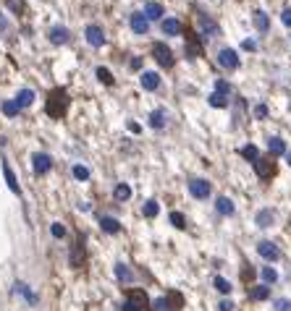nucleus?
I'll list each match as a JSON object with an SVG mask.
<instances>
[{
    "instance_id": "nucleus-23",
    "label": "nucleus",
    "mask_w": 291,
    "mask_h": 311,
    "mask_svg": "<svg viewBox=\"0 0 291 311\" xmlns=\"http://www.w3.org/2000/svg\"><path fill=\"white\" fill-rule=\"evenodd\" d=\"M3 175H6V183H8V189L13 191V194H21V189H19V181H16V175H13V170L8 167V162H3Z\"/></svg>"
},
{
    "instance_id": "nucleus-6",
    "label": "nucleus",
    "mask_w": 291,
    "mask_h": 311,
    "mask_svg": "<svg viewBox=\"0 0 291 311\" xmlns=\"http://www.w3.org/2000/svg\"><path fill=\"white\" fill-rule=\"evenodd\" d=\"M252 165H254V173H257L260 178H263V181H270V178H273V173H275V165H273V160H270V157H257Z\"/></svg>"
},
{
    "instance_id": "nucleus-1",
    "label": "nucleus",
    "mask_w": 291,
    "mask_h": 311,
    "mask_svg": "<svg viewBox=\"0 0 291 311\" xmlns=\"http://www.w3.org/2000/svg\"><path fill=\"white\" fill-rule=\"evenodd\" d=\"M68 110V95L66 89H53L48 97V115L50 118H63Z\"/></svg>"
},
{
    "instance_id": "nucleus-31",
    "label": "nucleus",
    "mask_w": 291,
    "mask_h": 311,
    "mask_svg": "<svg viewBox=\"0 0 291 311\" xmlns=\"http://www.w3.org/2000/svg\"><path fill=\"white\" fill-rule=\"evenodd\" d=\"M19 110H21V107L16 105V100H6V102H3V113H6L8 118H16Z\"/></svg>"
},
{
    "instance_id": "nucleus-3",
    "label": "nucleus",
    "mask_w": 291,
    "mask_h": 311,
    "mask_svg": "<svg viewBox=\"0 0 291 311\" xmlns=\"http://www.w3.org/2000/svg\"><path fill=\"white\" fill-rule=\"evenodd\" d=\"M126 303L134 306L136 311H144V308L150 306V298H147V293H144L142 288H131V290L126 293Z\"/></svg>"
},
{
    "instance_id": "nucleus-48",
    "label": "nucleus",
    "mask_w": 291,
    "mask_h": 311,
    "mask_svg": "<svg viewBox=\"0 0 291 311\" xmlns=\"http://www.w3.org/2000/svg\"><path fill=\"white\" fill-rule=\"evenodd\" d=\"M6 29H8V21H6V16H3V13H0V34H3Z\"/></svg>"
},
{
    "instance_id": "nucleus-47",
    "label": "nucleus",
    "mask_w": 291,
    "mask_h": 311,
    "mask_svg": "<svg viewBox=\"0 0 291 311\" xmlns=\"http://www.w3.org/2000/svg\"><path fill=\"white\" fill-rule=\"evenodd\" d=\"M241 48H244V50H257V45H254V39H244Z\"/></svg>"
},
{
    "instance_id": "nucleus-2",
    "label": "nucleus",
    "mask_w": 291,
    "mask_h": 311,
    "mask_svg": "<svg viewBox=\"0 0 291 311\" xmlns=\"http://www.w3.org/2000/svg\"><path fill=\"white\" fill-rule=\"evenodd\" d=\"M152 55H155V60H158L163 68H171V66L176 63V58H173L171 48H165L163 42H155V45H152Z\"/></svg>"
},
{
    "instance_id": "nucleus-15",
    "label": "nucleus",
    "mask_w": 291,
    "mask_h": 311,
    "mask_svg": "<svg viewBox=\"0 0 291 311\" xmlns=\"http://www.w3.org/2000/svg\"><path fill=\"white\" fill-rule=\"evenodd\" d=\"M160 29H163V34H168V37H178L184 32V26H181L178 19H163Z\"/></svg>"
},
{
    "instance_id": "nucleus-39",
    "label": "nucleus",
    "mask_w": 291,
    "mask_h": 311,
    "mask_svg": "<svg viewBox=\"0 0 291 311\" xmlns=\"http://www.w3.org/2000/svg\"><path fill=\"white\" fill-rule=\"evenodd\" d=\"M171 223H173V228H187V217L181 212H171Z\"/></svg>"
},
{
    "instance_id": "nucleus-34",
    "label": "nucleus",
    "mask_w": 291,
    "mask_h": 311,
    "mask_svg": "<svg viewBox=\"0 0 291 311\" xmlns=\"http://www.w3.org/2000/svg\"><path fill=\"white\" fill-rule=\"evenodd\" d=\"M142 212H144V217H158V212H160V204H158V201H152V199H150V201H144V209H142Z\"/></svg>"
},
{
    "instance_id": "nucleus-46",
    "label": "nucleus",
    "mask_w": 291,
    "mask_h": 311,
    "mask_svg": "<svg viewBox=\"0 0 291 311\" xmlns=\"http://www.w3.org/2000/svg\"><path fill=\"white\" fill-rule=\"evenodd\" d=\"M281 21H283L286 26H291V8H286V11L281 13Z\"/></svg>"
},
{
    "instance_id": "nucleus-21",
    "label": "nucleus",
    "mask_w": 291,
    "mask_h": 311,
    "mask_svg": "<svg viewBox=\"0 0 291 311\" xmlns=\"http://www.w3.org/2000/svg\"><path fill=\"white\" fill-rule=\"evenodd\" d=\"M268 152H270V157H278V154H286V144H283V139H278V136H270V139H268Z\"/></svg>"
},
{
    "instance_id": "nucleus-26",
    "label": "nucleus",
    "mask_w": 291,
    "mask_h": 311,
    "mask_svg": "<svg viewBox=\"0 0 291 311\" xmlns=\"http://www.w3.org/2000/svg\"><path fill=\"white\" fill-rule=\"evenodd\" d=\"M113 196H116V201H129V199H131V186L118 183L116 189H113Z\"/></svg>"
},
{
    "instance_id": "nucleus-10",
    "label": "nucleus",
    "mask_w": 291,
    "mask_h": 311,
    "mask_svg": "<svg viewBox=\"0 0 291 311\" xmlns=\"http://www.w3.org/2000/svg\"><path fill=\"white\" fill-rule=\"evenodd\" d=\"M84 37H87V42L92 45V48H102V45H105V34H102V29H100V26H95V24H89V26L84 29Z\"/></svg>"
},
{
    "instance_id": "nucleus-14",
    "label": "nucleus",
    "mask_w": 291,
    "mask_h": 311,
    "mask_svg": "<svg viewBox=\"0 0 291 311\" xmlns=\"http://www.w3.org/2000/svg\"><path fill=\"white\" fill-rule=\"evenodd\" d=\"M139 81H142V89H147V92H155V89L160 86V76H158L155 71H144V73L139 76Z\"/></svg>"
},
{
    "instance_id": "nucleus-9",
    "label": "nucleus",
    "mask_w": 291,
    "mask_h": 311,
    "mask_svg": "<svg viewBox=\"0 0 291 311\" xmlns=\"http://www.w3.org/2000/svg\"><path fill=\"white\" fill-rule=\"evenodd\" d=\"M202 55V39L197 37V32L187 29V58H200Z\"/></svg>"
},
{
    "instance_id": "nucleus-8",
    "label": "nucleus",
    "mask_w": 291,
    "mask_h": 311,
    "mask_svg": "<svg viewBox=\"0 0 291 311\" xmlns=\"http://www.w3.org/2000/svg\"><path fill=\"white\" fill-rule=\"evenodd\" d=\"M218 63H221L223 68H228V71H236V68H239V55H236V50L223 48V50L218 53Z\"/></svg>"
},
{
    "instance_id": "nucleus-41",
    "label": "nucleus",
    "mask_w": 291,
    "mask_h": 311,
    "mask_svg": "<svg viewBox=\"0 0 291 311\" xmlns=\"http://www.w3.org/2000/svg\"><path fill=\"white\" fill-rule=\"evenodd\" d=\"M152 311H171L168 298H155V301H152Z\"/></svg>"
},
{
    "instance_id": "nucleus-11",
    "label": "nucleus",
    "mask_w": 291,
    "mask_h": 311,
    "mask_svg": "<svg viewBox=\"0 0 291 311\" xmlns=\"http://www.w3.org/2000/svg\"><path fill=\"white\" fill-rule=\"evenodd\" d=\"M131 29H134V34H147L150 32V19L144 13H131Z\"/></svg>"
},
{
    "instance_id": "nucleus-13",
    "label": "nucleus",
    "mask_w": 291,
    "mask_h": 311,
    "mask_svg": "<svg viewBox=\"0 0 291 311\" xmlns=\"http://www.w3.org/2000/svg\"><path fill=\"white\" fill-rule=\"evenodd\" d=\"M48 39H50L53 45H66V42L71 39V34H68L66 26H53L50 32H48Z\"/></svg>"
},
{
    "instance_id": "nucleus-12",
    "label": "nucleus",
    "mask_w": 291,
    "mask_h": 311,
    "mask_svg": "<svg viewBox=\"0 0 291 311\" xmlns=\"http://www.w3.org/2000/svg\"><path fill=\"white\" fill-rule=\"evenodd\" d=\"M68 261H71V267H82V264H84V243H82V238L71 246Z\"/></svg>"
},
{
    "instance_id": "nucleus-42",
    "label": "nucleus",
    "mask_w": 291,
    "mask_h": 311,
    "mask_svg": "<svg viewBox=\"0 0 291 311\" xmlns=\"http://www.w3.org/2000/svg\"><path fill=\"white\" fill-rule=\"evenodd\" d=\"M50 233H53V238H66V228L60 225V223H53Z\"/></svg>"
},
{
    "instance_id": "nucleus-7",
    "label": "nucleus",
    "mask_w": 291,
    "mask_h": 311,
    "mask_svg": "<svg viewBox=\"0 0 291 311\" xmlns=\"http://www.w3.org/2000/svg\"><path fill=\"white\" fill-rule=\"evenodd\" d=\"M32 167H34V173H37V175L50 173V167H53L50 154H45V152H37V154H32Z\"/></svg>"
},
{
    "instance_id": "nucleus-16",
    "label": "nucleus",
    "mask_w": 291,
    "mask_h": 311,
    "mask_svg": "<svg viewBox=\"0 0 291 311\" xmlns=\"http://www.w3.org/2000/svg\"><path fill=\"white\" fill-rule=\"evenodd\" d=\"M100 228H102V233H108V236H116V233H121V223L116 220V217H100Z\"/></svg>"
},
{
    "instance_id": "nucleus-5",
    "label": "nucleus",
    "mask_w": 291,
    "mask_h": 311,
    "mask_svg": "<svg viewBox=\"0 0 291 311\" xmlns=\"http://www.w3.org/2000/svg\"><path fill=\"white\" fill-rule=\"evenodd\" d=\"M210 183L205 181V178H192L189 181V194L194 196V199H200V201H205L207 196H210Z\"/></svg>"
},
{
    "instance_id": "nucleus-44",
    "label": "nucleus",
    "mask_w": 291,
    "mask_h": 311,
    "mask_svg": "<svg viewBox=\"0 0 291 311\" xmlns=\"http://www.w3.org/2000/svg\"><path fill=\"white\" fill-rule=\"evenodd\" d=\"M265 115H268V107H265V105H257V107H254V118L263 120Z\"/></svg>"
},
{
    "instance_id": "nucleus-49",
    "label": "nucleus",
    "mask_w": 291,
    "mask_h": 311,
    "mask_svg": "<svg viewBox=\"0 0 291 311\" xmlns=\"http://www.w3.org/2000/svg\"><path fill=\"white\" fill-rule=\"evenodd\" d=\"M286 162H288V165H291V149H288V152H286Z\"/></svg>"
},
{
    "instance_id": "nucleus-29",
    "label": "nucleus",
    "mask_w": 291,
    "mask_h": 311,
    "mask_svg": "<svg viewBox=\"0 0 291 311\" xmlns=\"http://www.w3.org/2000/svg\"><path fill=\"white\" fill-rule=\"evenodd\" d=\"M212 285H215V290H218V293H223V295H228V293H231V288H234V285L228 283L226 277H221V275H218L215 280H212Z\"/></svg>"
},
{
    "instance_id": "nucleus-40",
    "label": "nucleus",
    "mask_w": 291,
    "mask_h": 311,
    "mask_svg": "<svg viewBox=\"0 0 291 311\" xmlns=\"http://www.w3.org/2000/svg\"><path fill=\"white\" fill-rule=\"evenodd\" d=\"M273 308L275 311H291V301L288 298H275L273 301Z\"/></svg>"
},
{
    "instance_id": "nucleus-18",
    "label": "nucleus",
    "mask_w": 291,
    "mask_h": 311,
    "mask_svg": "<svg viewBox=\"0 0 291 311\" xmlns=\"http://www.w3.org/2000/svg\"><path fill=\"white\" fill-rule=\"evenodd\" d=\"M254 223H257V228H270V225L275 223L273 209H260V212L254 214Z\"/></svg>"
},
{
    "instance_id": "nucleus-28",
    "label": "nucleus",
    "mask_w": 291,
    "mask_h": 311,
    "mask_svg": "<svg viewBox=\"0 0 291 311\" xmlns=\"http://www.w3.org/2000/svg\"><path fill=\"white\" fill-rule=\"evenodd\" d=\"M260 277H263V283H265V285H273L275 280H278V272H275V270L270 267V264H268V267L260 270Z\"/></svg>"
},
{
    "instance_id": "nucleus-24",
    "label": "nucleus",
    "mask_w": 291,
    "mask_h": 311,
    "mask_svg": "<svg viewBox=\"0 0 291 311\" xmlns=\"http://www.w3.org/2000/svg\"><path fill=\"white\" fill-rule=\"evenodd\" d=\"M165 118H168V115H165V110H152V113H150V120H147V123H150V128L160 131V128L165 126Z\"/></svg>"
},
{
    "instance_id": "nucleus-30",
    "label": "nucleus",
    "mask_w": 291,
    "mask_h": 311,
    "mask_svg": "<svg viewBox=\"0 0 291 311\" xmlns=\"http://www.w3.org/2000/svg\"><path fill=\"white\" fill-rule=\"evenodd\" d=\"M16 293H21L29 303H37V295H34L32 290H29V285H26V283H16Z\"/></svg>"
},
{
    "instance_id": "nucleus-36",
    "label": "nucleus",
    "mask_w": 291,
    "mask_h": 311,
    "mask_svg": "<svg viewBox=\"0 0 291 311\" xmlns=\"http://www.w3.org/2000/svg\"><path fill=\"white\" fill-rule=\"evenodd\" d=\"M241 157H247L249 162H254V160L260 157V152H257V147H254V144H247V147L241 149Z\"/></svg>"
},
{
    "instance_id": "nucleus-38",
    "label": "nucleus",
    "mask_w": 291,
    "mask_h": 311,
    "mask_svg": "<svg viewBox=\"0 0 291 311\" xmlns=\"http://www.w3.org/2000/svg\"><path fill=\"white\" fill-rule=\"evenodd\" d=\"M215 92H218V95H223V97H228V95H231V86H228L226 79H218L215 81Z\"/></svg>"
},
{
    "instance_id": "nucleus-43",
    "label": "nucleus",
    "mask_w": 291,
    "mask_h": 311,
    "mask_svg": "<svg viewBox=\"0 0 291 311\" xmlns=\"http://www.w3.org/2000/svg\"><path fill=\"white\" fill-rule=\"evenodd\" d=\"M218 308H221V311H234V301H231V298H223V301L218 303Z\"/></svg>"
},
{
    "instance_id": "nucleus-20",
    "label": "nucleus",
    "mask_w": 291,
    "mask_h": 311,
    "mask_svg": "<svg viewBox=\"0 0 291 311\" xmlns=\"http://www.w3.org/2000/svg\"><path fill=\"white\" fill-rule=\"evenodd\" d=\"M163 6L160 3H155V0H150V3L144 6V16L150 19V21H158V19H163Z\"/></svg>"
},
{
    "instance_id": "nucleus-25",
    "label": "nucleus",
    "mask_w": 291,
    "mask_h": 311,
    "mask_svg": "<svg viewBox=\"0 0 291 311\" xmlns=\"http://www.w3.org/2000/svg\"><path fill=\"white\" fill-rule=\"evenodd\" d=\"M268 295H270V285H265V283H263V285H254V288L249 290V298H252V301H265Z\"/></svg>"
},
{
    "instance_id": "nucleus-19",
    "label": "nucleus",
    "mask_w": 291,
    "mask_h": 311,
    "mask_svg": "<svg viewBox=\"0 0 291 311\" xmlns=\"http://www.w3.org/2000/svg\"><path fill=\"white\" fill-rule=\"evenodd\" d=\"M215 209H218V214H223V217H228V214H234V201L228 199V196H218L215 199Z\"/></svg>"
},
{
    "instance_id": "nucleus-37",
    "label": "nucleus",
    "mask_w": 291,
    "mask_h": 311,
    "mask_svg": "<svg viewBox=\"0 0 291 311\" xmlns=\"http://www.w3.org/2000/svg\"><path fill=\"white\" fill-rule=\"evenodd\" d=\"M95 73H97V79H100L102 84H108V86L113 84V76H111V71H108V68H102V66H100Z\"/></svg>"
},
{
    "instance_id": "nucleus-22",
    "label": "nucleus",
    "mask_w": 291,
    "mask_h": 311,
    "mask_svg": "<svg viewBox=\"0 0 291 311\" xmlns=\"http://www.w3.org/2000/svg\"><path fill=\"white\" fill-rule=\"evenodd\" d=\"M252 21H254V29H257V32H268V29H270V19H268L265 11H254Z\"/></svg>"
},
{
    "instance_id": "nucleus-32",
    "label": "nucleus",
    "mask_w": 291,
    "mask_h": 311,
    "mask_svg": "<svg viewBox=\"0 0 291 311\" xmlns=\"http://www.w3.org/2000/svg\"><path fill=\"white\" fill-rule=\"evenodd\" d=\"M207 102H210L212 107H218V110H221V107H228V97L218 95V92H212V95L207 97Z\"/></svg>"
},
{
    "instance_id": "nucleus-27",
    "label": "nucleus",
    "mask_w": 291,
    "mask_h": 311,
    "mask_svg": "<svg viewBox=\"0 0 291 311\" xmlns=\"http://www.w3.org/2000/svg\"><path fill=\"white\" fill-rule=\"evenodd\" d=\"M32 102H34V92L32 89H21L19 95H16V105L19 107H29Z\"/></svg>"
},
{
    "instance_id": "nucleus-4",
    "label": "nucleus",
    "mask_w": 291,
    "mask_h": 311,
    "mask_svg": "<svg viewBox=\"0 0 291 311\" xmlns=\"http://www.w3.org/2000/svg\"><path fill=\"white\" fill-rule=\"evenodd\" d=\"M257 254L263 256L265 261H278L281 259V248L275 246L273 241H260L257 243Z\"/></svg>"
},
{
    "instance_id": "nucleus-17",
    "label": "nucleus",
    "mask_w": 291,
    "mask_h": 311,
    "mask_svg": "<svg viewBox=\"0 0 291 311\" xmlns=\"http://www.w3.org/2000/svg\"><path fill=\"white\" fill-rule=\"evenodd\" d=\"M116 277H118L124 285H131V283H134V272L129 270V264H124V261L116 264Z\"/></svg>"
},
{
    "instance_id": "nucleus-35",
    "label": "nucleus",
    "mask_w": 291,
    "mask_h": 311,
    "mask_svg": "<svg viewBox=\"0 0 291 311\" xmlns=\"http://www.w3.org/2000/svg\"><path fill=\"white\" fill-rule=\"evenodd\" d=\"M165 298H168V306H171V311H178V308H181V303H184L181 293H168Z\"/></svg>"
},
{
    "instance_id": "nucleus-45",
    "label": "nucleus",
    "mask_w": 291,
    "mask_h": 311,
    "mask_svg": "<svg viewBox=\"0 0 291 311\" xmlns=\"http://www.w3.org/2000/svg\"><path fill=\"white\" fill-rule=\"evenodd\" d=\"M8 6L16 11V13H24V3H21V0H8Z\"/></svg>"
},
{
    "instance_id": "nucleus-33",
    "label": "nucleus",
    "mask_w": 291,
    "mask_h": 311,
    "mask_svg": "<svg viewBox=\"0 0 291 311\" xmlns=\"http://www.w3.org/2000/svg\"><path fill=\"white\" fill-rule=\"evenodd\" d=\"M71 173H74L76 181H89V167H84V165H74Z\"/></svg>"
}]
</instances>
